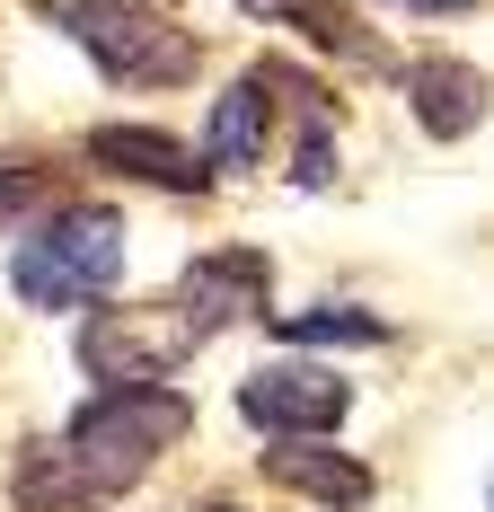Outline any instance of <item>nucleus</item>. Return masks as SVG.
I'll return each mask as SVG.
<instances>
[{
    "mask_svg": "<svg viewBox=\"0 0 494 512\" xmlns=\"http://www.w3.org/2000/svg\"><path fill=\"white\" fill-rule=\"evenodd\" d=\"M195 398L186 389H98L62 433L27 442L9 468L18 512H98L124 486H142L168 442H186Z\"/></svg>",
    "mask_w": 494,
    "mask_h": 512,
    "instance_id": "f257e3e1",
    "label": "nucleus"
},
{
    "mask_svg": "<svg viewBox=\"0 0 494 512\" xmlns=\"http://www.w3.org/2000/svg\"><path fill=\"white\" fill-rule=\"evenodd\" d=\"M124 283V221L106 204H53L9 248V292L27 309H106Z\"/></svg>",
    "mask_w": 494,
    "mask_h": 512,
    "instance_id": "f03ea898",
    "label": "nucleus"
},
{
    "mask_svg": "<svg viewBox=\"0 0 494 512\" xmlns=\"http://www.w3.org/2000/svg\"><path fill=\"white\" fill-rule=\"evenodd\" d=\"M53 27L89 53L115 89H186L203 71V36L159 18L150 0H53Z\"/></svg>",
    "mask_w": 494,
    "mask_h": 512,
    "instance_id": "7ed1b4c3",
    "label": "nucleus"
},
{
    "mask_svg": "<svg viewBox=\"0 0 494 512\" xmlns=\"http://www.w3.org/2000/svg\"><path fill=\"white\" fill-rule=\"evenodd\" d=\"M195 354V336L177 327V309H89L80 327V371H98L106 389H168V371Z\"/></svg>",
    "mask_w": 494,
    "mask_h": 512,
    "instance_id": "20e7f679",
    "label": "nucleus"
},
{
    "mask_svg": "<svg viewBox=\"0 0 494 512\" xmlns=\"http://www.w3.org/2000/svg\"><path fill=\"white\" fill-rule=\"evenodd\" d=\"M353 407V380L345 371H327V362H265V371H247L239 380V415L265 433V442H318V433H336Z\"/></svg>",
    "mask_w": 494,
    "mask_h": 512,
    "instance_id": "39448f33",
    "label": "nucleus"
},
{
    "mask_svg": "<svg viewBox=\"0 0 494 512\" xmlns=\"http://www.w3.org/2000/svg\"><path fill=\"white\" fill-rule=\"evenodd\" d=\"M265 301H274V265H265L256 248H212V256H195L186 283H177V327L203 345V336L256 318Z\"/></svg>",
    "mask_w": 494,
    "mask_h": 512,
    "instance_id": "423d86ee",
    "label": "nucleus"
},
{
    "mask_svg": "<svg viewBox=\"0 0 494 512\" xmlns=\"http://www.w3.org/2000/svg\"><path fill=\"white\" fill-rule=\"evenodd\" d=\"M89 159H98L106 177H133V186H159V195H203L212 186V168L186 142L150 133V124H98L89 133Z\"/></svg>",
    "mask_w": 494,
    "mask_h": 512,
    "instance_id": "0eeeda50",
    "label": "nucleus"
},
{
    "mask_svg": "<svg viewBox=\"0 0 494 512\" xmlns=\"http://www.w3.org/2000/svg\"><path fill=\"white\" fill-rule=\"evenodd\" d=\"M256 468H265L274 486L309 495V504H327V512H362L371 495H380V477L353 460V451H336V442H265Z\"/></svg>",
    "mask_w": 494,
    "mask_h": 512,
    "instance_id": "6e6552de",
    "label": "nucleus"
},
{
    "mask_svg": "<svg viewBox=\"0 0 494 512\" xmlns=\"http://www.w3.org/2000/svg\"><path fill=\"white\" fill-rule=\"evenodd\" d=\"M406 106L433 142H468L486 124V80L459 62V53H415L406 62Z\"/></svg>",
    "mask_w": 494,
    "mask_h": 512,
    "instance_id": "1a4fd4ad",
    "label": "nucleus"
},
{
    "mask_svg": "<svg viewBox=\"0 0 494 512\" xmlns=\"http://www.w3.org/2000/svg\"><path fill=\"white\" fill-rule=\"evenodd\" d=\"M265 133H274V106H265L256 80H239V89H221V98H212L195 159L212 168V177H221V168H256V159H265Z\"/></svg>",
    "mask_w": 494,
    "mask_h": 512,
    "instance_id": "9d476101",
    "label": "nucleus"
},
{
    "mask_svg": "<svg viewBox=\"0 0 494 512\" xmlns=\"http://www.w3.org/2000/svg\"><path fill=\"white\" fill-rule=\"evenodd\" d=\"M239 18H265V27H292V36H309V45H327V53H353V62H380L371 27L353 18L345 0H239Z\"/></svg>",
    "mask_w": 494,
    "mask_h": 512,
    "instance_id": "9b49d317",
    "label": "nucleus"
},
{
    "mask_svg": "<svg viewBox=\"0 0 494 512\" xmlns=\"http://www.w3.org/2000/svg\"><path fill=\"white\" fill-rule=\"evenodd\" d=\"M274 336L283 345H389V318H371V309H292V318H274Z\"/></svg>",
    "mask_w": 494,
    "mask_h": 512,
    "instance_id": "f8f14e48",
    "label": "nucleus"
},
{
    "mask_svg": "<svg viewBox=\"0 0 494 512\" xmlns=\"http://www.w3.org/2000/svg\"><path fill=\"white\" fill-rule=\"evenodd\" d=\"M62 204V168L45 159H0V230H18L27 212H53Z\"/></svg>",
    "mask_w": 494,
    "mask_h": 512,
    "instance_id": "ddd939ff",
    "label": "nucleus"
},
{
    "mask_svg": "<svg viewBox=\"0 0 494 512\" xmlns=\"http://www.w3.org/2000/svg\"><path fill=\"white\" fill-rule=\"evenodd\" d=\"M389 9H415V18H459V9H477V0H389Z\"/></svg>",
    "mask_w": 494,
    "mask_h": 512,
    "instance_id": "4468645a",
    "label": "nucleus"
},
{
    "mask_svg": "<svg viewBox=\"0 0 494 512\" xmlns=\"http://www.w3.org/2000/svg\"><path fill=\"white\" fill-rule=\"evenodd\" d=\"M195 512H239V504H195Z\"/></svg>",
    "mask_w": 494,
    "mask_h": 512,
    "instance_id": "2eb2a0df",
    "label": "nucleus"
}]
</instances>
